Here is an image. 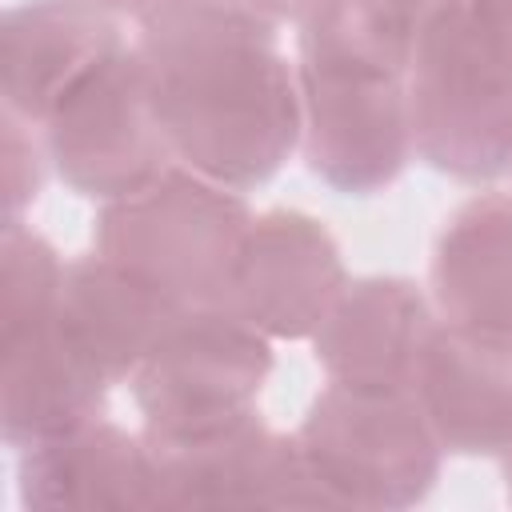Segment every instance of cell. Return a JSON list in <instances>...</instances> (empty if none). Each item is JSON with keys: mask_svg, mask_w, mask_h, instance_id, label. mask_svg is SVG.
<instances>
[{"mask_svg": "<svg viewBox=\"0 0 512 512\" xmlns=\"http://www.w3.org/2000/svg\"><path fill=\"white\" fill-rule=\"evenodd\" d=\"M248 4H256V8H276V12H296V8L316 4V0H248Z\"/></svg>", "mask_w": 512, "mask_h": 512, "instance_id": "obj_12", "label": "cell"}, {"mask_svg": "<svg viewBox=\"0 0 512 512\" xmlns=\"http://www.w3.org/2000/svg\"><path fill=\"white\" fill-rule=\"evenodd\" d=\"M228 288L248 324L300 332L324 316L336 288V260L324 232L308 228V220L276 216L244 236Z\"/></svg>", "mask_w": 512, "mask_h": 512, "instance_id": "obj_9", "label": "cell"}, {"mask_svg": "<svg viewBox=\"0 0 512 512\" xmlns=\"http://www.w3.org/2000/svg\"><path fill=\"white\" fill-rule=\"evenodd\" d=\"M416 128L436 164L492 172L512 148V0H444L416 48Z\"/></svg>", "mask_w": 512, "mask_h": 512, "instance_id": "obj_2", "label": "cell"}, {"mask_svg": "<svg viewBox=\"0 0 512 512\" xmlns=\"http://www.w3.org/2000/svg\"><path fill=\"white\" fill-rule=\"evenodd\" d=\"M96 4V0H92ZM108 4H124V8H156V12H164V8H172L176 0H108Z\"/></svg>", "mask_w": 512, "mask_h": 512, "instance_id": "obj_13", "label": "cell"}, {"mask_svg": "<svg viewBox=\"0 0 512 512\" xmlns=\"http://www.w3.org/2000/svg\"><path fill=\"white\" fill-rule=\"evenodd\" d=\"M176 296L120 260H84L64 272L56 320L68 340L108 376L124 372L160 344L168 324L180 316Z\"/></svg>", "mask_w": 512, "mask_h": 512, "instance_id": "obj_7", "label": "cell"}, {"mask_svg": "<svg viewBox=\"0 0 512 512\" xmlns=\"http://www.w3.org/2000/svg\"><path fill=\"white\" fill-rule=\"evenodd\" d=\"M168 132L140 60L108 56L52 112V152L88 192H132L152 180Z\"/></svg>", "mask_w": 512, "mask_h": 512, "instance_id": "obj_4", "label": "cell"}, {"mask_svg": "<svg viewBox=\"0 0 512 512\" xmlns=\"http://www.w3.org/2000/svg\"><path fill=\"white\" fill-rule=\"evenodd\" d=\"M108 56L112 24L88 0H40L4 20V92L28 116H52Z\"/></svg>", "mask_w": 512, "mask_h": 512, "instance_id": "obj_8", "label": "cell"}, {"mask_svg": "<svg viewBox=\"0 0 512 512\" xmlns=\"http://www.w3.org/2000/svg\"><path fill=\"white\" fill-rule=\"evenodd\" d=\"M268 356L240 312H196L176 316L160 344L148 352L140 400L152 420H172L176 428L200 424V432L224 428L216 416H232L264 372Z\"/></svg>", "mask_w": 512, "mask_h": 512, "instance_id": "obj_5", "label": "cell"}, {"mask_svg": "<svg viewBox=\"0 0 512 512\" xmlns=\"http://www.w3.org/2000/svg\"><path fill=\"white\" fill-rule=\"evenodd\" d=\"M252 12L176 0L140 56L168 144L220 176H260L292 136L284 76Z\"/></svg>", "mask_w": 512, "mask_h": 512, "instance_id": "obj_1", "label": "cell"}, {"mask_svg": "<svg viewBox=\"0 0 512 512\" xmlns=\"http://www.w3.org/2000/svg\"><path fill=\"white\" fill-rule=\"evenodd\" d=\"M440 284L464 328L512 336V204H476L456 220L444 240Z\"/></svg>", "mask_w": 512, "mask_h": 512, "instance_id": "obj_11", "label": "cell"}, {"mask_svg": "<svg viewBox=\"0 0 512 512\" xmlns=\"http://www.w3.org/2000/svg\"><path fill=\"white\" fill-rule=\"evenodd\" d=\"M244 236L240 204L184 176L148 180L104 212V252L176 300L224 292Z\"/></svg>", "mask_w": 512, "mask_h": 512, "instance_id": "obj_3", "label": "cell"}, {"mask_svg": "<svg viewBox=\"0 0 512 512\" xmlns=\"http://www.w3.org/2000/svg\"><path fill=\"white\" fill-rule=\"evenodd\" d=\"M312 164L328 180L364 188L396 172L404 108L388 68L308 60Z\"/></svg>", "mask_w": 512, "mask_h": 512, "instance_id": "obj_6", "label": "cell"}, {"mask_svg": "<svg viewBox=\"0 0 512 512\" xmlns=\"http://www.w3.org/2000/svg\"><path fill=\"white\" fill-rule=\"evenodd\" d=\"M328 320L324 356L348 376V384L392 388L400 372H416L424 352V308L412 292H404V284H360V292L348 296Z\"/></svg>", "mask_w": 512, "mask_h": 512, "instance_id": "obj_10", "label": "cell"}]
</instances>
